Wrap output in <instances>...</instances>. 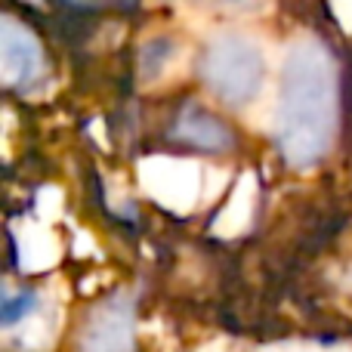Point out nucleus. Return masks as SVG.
<instances>
[{
	"mask_svg": "<svg viewBox=\"0 0 352 352\" xmlns=\"http://www.w3.org/2000/svg\"><path fill=\"white\" fill-rule=\"evenodd\" d=\"M275 337L352 340V195L297 201L275 213Z\"/></svg>",
	"mask_w": 352,
	"mask_h": 352,
	"instance_id": "f257e3e1",
	"label": "nucleus"
},
{
	"mask_svg": "<svg viewBox=\"0 0 352 352\" xmlns=\"http://www.w3.org/2000/svg\"><path fill=\"white\" fill-rule=\"evenodd\" d=\"M343 133V72L328 43H294L281 68L275 152L291 170L318 167Z\"/></svg>",
	"mask_w": 352,
	"mask_h": 352,
	"instance_id": "f03ea898",
	"label": "nucleus"
},
{
	"mask_svg": "<svg viewBox=\"0 0 352 352\" xmlns=\"http://www.w3.org/2000/svg\"><path fill=\"white\" fill-rule=\"evenodd\" d=\"M152 285L173 309L226 328L238 291V250L204 232L167 229L155 241Z\"/></svg>",
	"mask_w": 352,
	"mask_h": 352,
	"instance_id": "7ed1b4c3",
	"label": "nucleus"
},
{
	"mask_svg": "<svg viewBox=\"0 0 352 352\" xmlns=\"http://www.w3.org/2000/svg\"><path fill=\"white\" fill-rule=\"evenodd\" d=\"M195 72L213 99L229 109H244L260 96L266 80V62L254 41L241 34H219L204 43Z\"/></svg>",
	"mask_w": 352,
	"mask_h": 352,
	"instance_id": "20e7f679",
	"label": "nucleus"
},
{
	"mask_svg": "<svg viewBox=\"0 0 352 352\" xmlns=\"http://www.w3.org/2000/svg\"><path fill=\"white\" fill-rule=\"evenodd\" d=\"M140 297L130 285H118L74 316L62 352H140L136 337Z\"/></svg>",
	"mask_w": 352,
	"mask_h": 352,
	"instance_id": "39448f33",
	"label": "nucleus"
},
{
	"mask_svg": "<svg viewBox=\"0 0 352 352\" xmlns=\"http://www.w3.org/2000/svg\"><path fill=\"white\" fill-rule=\"evenodd\" d=\"M238 148H241L238 130L217 111L186 96L167 111L152 152L192 155V158H229V155H238Z\"/></svg>",
	"mask_w": 352,
	"mask_h": 352,
	"instance_id": "423d86ee",
	"label": "nucleus"
},
{
	"mask_svg": "<svg viewBox=\"0 0 352 352\" xmlns=\"http://www.w3.org/2000/svg\"><path fill=\"white\" fill-rule=\"evenodd\" d=\"M0 72L3 87L10 93H31L47 78V56L37 41V34L25 22L12 16H3L0 22Z\"/></svg>",
	"mask_w": 352,
	"mask_h": 352,
	"instance_id": "0eeeda50",
	"label": "nucleus"
},
{
	"mask_svg": "<svg viewBox=\"0 0 352 352\" xmlns=\"http://www.w3.org/2000/svg\"><path fill=\"white\" fill-rule=\"evenodd\" d=\"M41 309V294H37L34 285L22 281V285H12V281H3V306H0V322H3L6 331H12L22 318H31Z\"/></svg>",
	"mask_w": 352,
	"mask_h": 352,
	"instance_id": "6e6552de",
	"label": "nucleus"
},
{
	"mask_svg": "<svg viewBox=\"0 0 352 352\" xmlns=\"http://www.w3.org/2000/svg\"><path fill=\"white\" fill-rule=\"evenodd\" d=\"M340 146H343V161L349 167L352 176V59L343 72V133H340Z\"/></svg>",
	"mask_w": 352,
	"mask_h": 352,
	"instance_id": "1a4fd4ad",
	"label": "nucleus"
},
{
	"mask_svg": "<svg viewBox=\"0 0 352 352\" xmlns=\"http://www.w3.org/2000/svg\"><path fill=\"white\" fill-rule=\"evenodd\" d=\"M170 56V47H167L164 41L161 43H152V47L146 50V62H142V74H148V78H155L158 74V68H161V62Z\"/></svg>",
	"mask_w": 352,
	"mask_h": 352,
	"instance_id": "9d476101",
	"label": "nucleus"
},
{
	"mask_svg": "<svg viewBox=\"0 0 352 352\" xmlns=\"http://www.w3.org/2000/svg\"><path fill=\"white\" fill-rule=\"evenodd\" d=\"M287 3H291L300 16L312 19V22H318V19L324 16V0H287Z\"/></svg>",
	"mask_w": 352,
	"mask_h": 352,
	"instance_id": "9b49d317",
	"label": "nucleus"
},
{
	"mask_svg": "<svg viewBox=\"0 0 352 352\" xmlns=\"http://www.w3.org/2000/svg\"><path fill=\"white\" fill-rule=\"evenodd\" d=\"M201 3H219V6H248L250 0H201Z\"/></svg>",
	"mask_w": 352,
	"mask_h": 352,
	"instance_id": "f8f14e48",
	"label": "nucleus"
}]
</instances>
